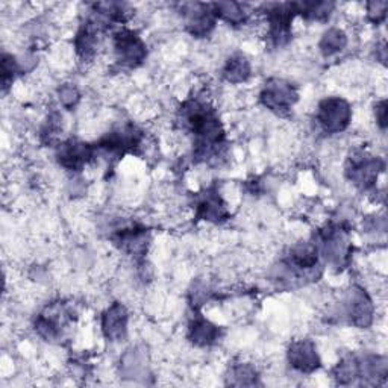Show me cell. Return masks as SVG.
Returning <instances> with one entry per match:
<instances>
[{"instance_id": "8992f818", "label": "cell", "mask_w": 388, "mask_h": 388, "mask_svg": "<svg viewBox=\"0 0 388 388\" xmlns=\"http://www.w3.org/2000/svg\"><path fill=\"white\" fill-rule=\"evenodd\" d=\"M223 76L228 82L232 84H240L247 80V78L250 76V64L246 56L233 55L232 58H229L223 70Z\"/></svg>"}, {"instance_id": "6da1fadb", "label": "cell", "mask_w": 388, "mask_h": 388, "mask_svg": "<svg viewBox=\"0 0 388 388\" xmlns=\"http://www.w3.org/2000/svg\"><path fill=\"white\" fill-rule=\"evenodd\" d=\"M317 121L323 131L338 134L349 126L351 107L342 97H328L319 105Z\"/></svg>"}, {"instance_id": "277c9868", "label": "cell", "mask_w": 388, "mask_h": 388, "mask_svg": "<svg viewBox=\"0 0 388 388\" xmlns=\"http://www.w3.org/2000/svg\"><path fill=\"white\" fill-rule=\"evenodd\" d=\"M288 360L296 370L302 373H311L319 367L320 360L319 353L315 351V346L308 340H301L291 344L288 352Z\"/></svg>"}, {"instance_id": "7c38bea8", "label": "cell", "mask_w": 388, "mask_h": 388, "mask_svg": "<svg viewBox=\"0 0 388 388\" xmlns=\"http://www.w3.org/2000/svg\"><path fill=\"white\" fill-rule=\"evenodd\" d=\"M385 102H381L376 107V120L381 127H385V121H387V109H385Z\"/></svg>"}, {"instance_id": "9c48e42d", "label": "cell", "mask_w": 388, "mask_h": 388, "mask_svg": "<svg viewBox=\"0 0 388 388\" xmlns=\"http://www.w3.org/2000/svg\"><path fill=\"white\" fill-rule=\"evenodd\" d=\"M214 12L217 15H220L222 19H224L231 24H241L246 21L247 14L245 11V6H241L238 3H217L214 5Z\"/></svg>"}, {"instance_id": "8fae6325", "label": "cell", "mask_w": 388, "mask_h": 388, "mask_svg": "<svg viewBox=\"0 0 388 388\" xmlns=\"http://www.w3.org/2000/svg\"><path fill=\"white\" fill-rule=\"evenodd\" d=\"M385 11H387L385 2H373L367 5V14L373 23H379L381 20H384Z\"/></svg>"}, {"instance_id": "7a4b0ae2", "label": "cell", "mask_w": 388, "mask_h": 388, "mask_svg": "<svg viewBox=\"0 0 388 388\" xmlns=\"http://www.w3.org/2000/svg\"><path fill=\"white\" fill-rule=\"evenodd\" d=\"M114 53L120 64L135 67L146 58V46L132 30L123 29L114 37Z\"/></svg>"}, {"instance_id": "ba28073f", "label": "cell", "mask_w": 388, "mask_h": 388, "mask_svg": "<svg viewBox=\"0 0 388 388\" xmlns=\"http://www.w3.org/2000/svg\"><path fill=\"white\" fill-rule=\"evenodd\" d=\"M347 44V38L343 30L337 28L329 29L325 35H323L320 42V48L325 55H334L342 51V48Z\"/></svg>"}, {"instance_id": "3957f363", "label": "cell", "mask_w": 388, "mask_h": 388, "mask_svg": "<svg viewBox=\"0 0 388 388\" xmlns=\"http://www.w3.org/2000/svg\"><path fill=\"white\" fill-rule=\"evenodd\" d=\"M261 100L272 111L287 112L296 103L297 91L290 82L273 79L269 84H265L261 93Z\"/></svg>"}, {"instance_id": "52a82bcc", "label": "cell", "mask_w": 388, "mask_h": 388, "mask_svg": "<svg viewBox=\"0 0 388 388\" xmlns=\"http://www.w3.org/2000/svg\"><path fill=\"white\" fill-rule=\"evenodd\" d=\"M190 337L196 344L206 346L214 343L218 337V329L205 319H197L190 328Z\"/></svg>"}, {"instance_id": "5b68a950", "label": "cell", "mask_w": 388, "mask_h": 388, "mask_svg": "<svg viewBox=\"0 0 388 388\" xmlns=\"http://www.w3.org/2000/svg\"><path fill=\"white\" fill-rule=\"evenodd\" d=\"M102 329L105 335L111 340H121L127 329V311L121 303H114L109 306L103 315Z\"/></svg>"}, {"instance_id": "30bf717a", "label": "cell", "mask_w": 388, "mask_h": 388, "mask_svg": "<svg viewBox=\"0 0 388 388\" xmlns=\"http://www.w3.org/2000/svg\"><path fill=\"white\" fill-rule=\"evenodd\" d=\"M60 100L64 105V107L71 108L75 107L79 100V91L76 90L75 85H64L60 88Z\"/></svg>"}]
</instances>
